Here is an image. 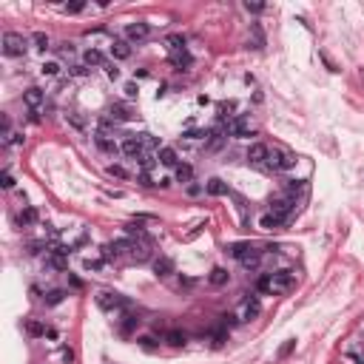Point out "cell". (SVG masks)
<instances>
[{
	"mask_svg": "<svg viewBox=\"0 0 364 364\" xmlns=\"http://www.w3.org/2000/svg\"><path fill=\"white\" fill-rule=\"evenodd\" d=\"M253 250V245L250 242H233V245H228V253H231L233 259H242L245 253H250Z\"/></svg>",
	"mask_w": 364,
	"mask_h": 364,
	"instance_id": "28",
	"label": "cell"
},
{
	"mask_svg": "<svg viewBox=\"0 0 364 364\" xmlns=\"http://www.w3.org/2000/svg\"><path fill=\"white\" fill-rule=\"evenodd\" d=\"M267 157H270V148L265 142H253L248 148V162L250 165H267Z\"/></svg>",
	"mask_w": 364,
	"mask_h": 364,
	"instance_id": "10",
	"label": "cell"
},
{
	"mask_svg": "<svg viewBox=\"0 0 364 364\" xmlns=\"http://www.w3.org/2000/svg\"><path fill=\"white\" fill-rule=\"evenodd\" d=\"M94 145H97L100 151H105V154H111V157L120 151V145L111 140V134H105V131H97V134H94Z\"/></svg>",
	"mask_w": 364,
	"mask_h": 364,
	"instance_id": "13",
	"label": "cell"
},
{
	"mask_svg": "<svg viewBox=\"0 0 364 364\" xmlns=\"http://www.w3.org/2000/svg\"><path fill=\"white\" fill-rule=\"evenodd\" d=\"M140 142H142V148L145 151H160L162 148V145H160V140H157V137H154V134H140Z\"/></svg>",
	"mask_w": 364,
	"mask_h": 364,
	"instance_id": "31",
	"label": "cell"
},
{
	"mask_svg": "<svg viewBox=\"0 0 364 364\" xmlns=\"http://www.w3.org/2000/svg\"><path fill=\"white\" fill-rule=\"evenodd\" d=\"M191 284H194V279H188V276H182V279H180V287H191Z\"/></svg>",
	"mask_w": 364,
	"mask_h": 364,
	"instance_id": "56",
	"label": "cell"
},
{
	"mask_svg": "<svg viewBox=\"0 0 364 364\" xmlns=\"http://www.w3.org/2000/svg\"><path fill=\"white\" fill-rule=\"evenodd\" d=\"M23 142H26V137H23V134H12V137H9V140L3 142V145L9 148V145H23Z\"/></svg>",
	"mask_w": 364,
	"mask_h": 364,
	"instance_id": "49",
	"label": "cell"
},
{
	"mask_svg": "<svg viewBox=\"0 0 364 364\" xmlns=\"http://www.w3.org/2000/svg\"><path fill=\"white\" fill-rule=\"evenodd\" d=\"M225 142H228V131H225V128H216V131L208 134V140H205V148H208V151H219Z\"/></svg>",
	"mask_w": 364,
	"mask_h": 364,
	"instance_id": "16",
	"label": "cell"
},
{
	"mask_svg": "<svg viewBox=\"0 0 364 364\" xmlns=\"http://www.w3.org/2000/svg\"><path fill=\"white\" fill-rule=\"evenodd\" d=\"M60 359H63L66 364H71V362H74V350H71V347H63V350H60Z\"/></svg>",
	"mask_w": 364,
	"mask_h": 364,
	"instance_id": "51",
	"label": "cell"
},
{
	"mask_svg": "<svg viewBox=\"0 0 364 364\" xmlns=\"http://www.w3.org/2000/svg\"><path fill=\"white\" fill-rule=\"evenodd\" d=\"M171 63H174V66L180 68H188L191 66V63H194V60H191V54H188V51H180V54H171Z\"/></svg>",
	"mask_w": 364,
	"mask_h": 364,
	"instance_id": "33",
	"label": "cell"
},
{
	"mask_svg": "<svg viewBox=\"0 0 364 364\" xmlns=\"http://www.w3.org/2000/svg\"><path fill=\"white\" fill-rule=\"evenodd\" d=\"M296 211V199L290 197H276V199H270V214H276L282 219V222H287L290 219V214Z\"/></svg>",
	"mask_w": 364,
	"mask_h": 364,
	"instance_id": "4",
	"label": "cell"
},
{
	"mask_svg": "<svg viewBox=\"0 0 364 364\" xmlns=\"http://www.w3.org/2000/svg\"><path fill=\"white\" fill-rule=\"evenodd\" d=\"M250 32H253V49H262V46H265V34H262V29H259V23H253Z\"/></svg>",
	"mask_w": 364,
	"mask_h": 364,
	"instance_id": "38",
	"label": "cell"
},
{
	"mask_svg": "<svg viewBox=\"0 0 364 364\" xmlns=\"http://www.w3.org/2000/svg\"><path fill=\"white\" fill-rule=\"evenodd\" d=\"M245 9H248V12H253V15H259L265 6H262V3H245Z\"/></svg>",
	"mask_w": 364,
	"mask_h": 364,
	"instance_id": "54",
	"label": "cell"
},
{
	"mask_svg": "<svg viewBox=\"0 0 364 364\" xmlns=\"http://www.w3.org/2000/svg\"><path fill=\"white\" fill-rule=\"evenodd\" d=\"M91 74V68L83 66V63H74V66H68V77H88Z\"/></svg>",
	"mask_w": 364,
	"mask_h": 364,
	"instance_id": "36",
	"label": "cell"
},
{
	"mask_svg": "<svg viewBox=\"0 0 364 364\" xmlns=\"http://www.w3.org/2000/svg\"><path fill=\"white\" fill-rule=\"evenodd\" d=\"M68 284H71V287H77V290H80V287H83V282L77 279V276H68Z\"/></svg>",
	"mask_w": 364,
	"mask_h": 364,
	"instance_id": "55",
	"label": "cell"
},
{
	"mask_svg": "<svg viewBox=\"0 0 364 364\" xmlns=\"http://www.w3.org/2000/svg\"><path fill=\"white\" fill-rule=\"evenodd\" d=\"M162 342H165V344H171V347H185L188 336H185L182 330H168L165 336H162Z\"/></svg>",
	"mask_w": 364,
	"mask_h": 364,
	"instance_id": "24",
	"label": "cell"
},
{
	"mask_svg": "<svg viewBox=\"0 0 364 364\" xmlns=\"http://www.w3.org/2000/svg\"><path fill=\"white\" fill-rule=\"evenodd\" d=\"M148 34H151V26H148V23H142V20H137V23H128V26H125V40H128V43H142Z\"/></svg>",
	"mask_w": 364,
	"mask_h": 364,
	"instance_id": "8",
	"label": "cell"
},
{
	"mask_svg": "<svg viewBox=\"0 0 364 364\" xmlns=\"http://www.w3.org/2000/svg\"><path fill=\"white\" fill-rule=\"evenodd\" d=\"M122 94H125L128 100H134L137 94H140V85L134 83V80H131V83H125V85H122Z\"/></svg>",
	"mask_w": 364,
	"mask_h": 364,
	"instance_id": "42",
	"label": "cell"
},
{
	"mask_svg": "<svg viewBox=\"0 0 364 364\" xmlns=\"http://www.w3.org/2000/svg\"><path fill=\"white\" fill-rule=\"evenodd\" d=\"M140 347H145V350H157V347H160V342H157L154 336H142V339H140Z\"/></svg>",
	"mask_w": 364,
	"mask_h": 364,
	"instance_id": "44",
	"label": "cell"
},
{
	"mask_svg": "<svg viewBox=\"0 0 364 364\" xmlns=\"http://www.w3.org/2000/svg\"><path fill=\"white\" fill-rule=\"evenodd\" d=\"M85 6L83 3H66V6H63V12H68V15H77V12H83Z\"/></svg>",
	"mask_w": 364,
	"mask_h": 364,
	"instance_id": "50",
	"label": "cell"
},
{
	"mask_svg": "<svg viewBox=\"0 0 364 364\" xmlns=\"http://www.w3.org/2000/svg\"><path fill=\"white\" fill-rule=\"evenodd\" d=\"M293 347H296V339H287V344H284V347L279 350V359H284V356H287V353H290Z\"/></svg>",
	"mask_w": 364,
	"mask_h": 364,
	"instance_id": "52",
	"label": "cell"
},
{
	"mask_svg": "<svg viewBox=\"0 0 364 364\" xmlns=\"http://www.w3.org/2000/svg\"><path fill=\"white\" fill-rule=\"evenodd\" d=\"M185 191H188V197H199V194L205 191V185H199V182H191V185H185Z\"/></svg>",
	"mask_w": 364,
	"mask_h": 364,
	"instance_id": "48",
	"label": "cell"
},
{
	"mask_svg": "<svg viewBox=\"0 0 364 364\" xmlns=\"http://www.w3.org/2000/svg\"><path fill=\"white\" fill-rule=\"evenodd\" d=\"M23 102H26L32 111H37V108L46 102V91H43V88H37V85H32V88H26V91H23Z\"/></svg>",
	"mask_w": 364,
	"mask_h": 364,
	"instance_id": "12",
	"label": "cell"
},
{
	"mask_svg": "<svg viewBox=\"0 0 364 364\" xmlns=\"http://www.w3.org/2000/svg\"><path fill=\"white\" fill-rule=\"evenodd\" d=\"M105 77H108V80H120V68H117V63H105Z\"/></svg>",
	"mask_w": 364,
	"mask_h": 364,
	"instance_id": "47",
	"label": "cell"
},
{
	"mask_svg": "<svg viewBox=\"0 0 364 364\" xmlns=\"http://www.w3.org/2000/svg\"><path fill=\"white\" fill-rule=\"evenodd\" d=\"M66 265H68L66 256H54V253H51L49 259H46V267H51V270H66Z\"/></svg>",
	"mask_w": 364,
	"mask_h": 364,
	"instance_id": "35",
	"label": "cell"
},
{
	"mask_svg": "<svg viewBox=\"0 0 364 364\" xmlns=\"http://www.w3.org/2000/svg\"><path fill=\"white\" fill-rule=\"evenodd\" d=\"M0 49H3L6 57H23V54L29 51V40L17 32H6L3 40H0Z\"/></svg>",
	"mask_w": 364,
	"mask_h": 364,
	"instance_id": "3",
	"label": "cell"
},
{
	"mask_svg": "<svg viewBox=\"0 0 364 364\" xmlns=\"http://www.w3.org/2000/svg\"><path fill=\"white\" fill-rule=\"evenodd\" d=\"M66 299V290H60V287H54V290H49L46 296H43V302H46V307H57L60 302Z\"/></svg>",
	"mask_w": 364,
	"mask_h": 364,
	"instance_id": "29",
	"label": "cell"
},
{
	"mask_svg": "<svg viewBox=\"0 0 364 364\" xmlns=\"http://www.w3.org/2000/svg\"><path fill=\"white\" fill-rule=\"evenodd\" d=\"M128 259L137 262V265H140V262H148V259H151V245H145V242H134Z\"/></svg>",
	"mask_w": 364,
	"mask_h": 364,
	"instance_id": "18",
	"label": "cell"
},
{
	"mask_svg": "<svg viewBox=\"0 0 364 364\" xmlns=\"http://www.w3.org/2000/svg\"><path fill=\"white\" fill-rule=\"evenodd\" d=\"M60 57H63V60H68V57H74V54H77V49H74V43H63V46H60Z\"/></svg>",
	"mask_w": 364,
	"mask_h": 364,
	"instance_id": "43",
	"label": "cell"
},
{
	"mask_svg": "<svg viewBox=\"0 0 364 364\" xmlns=\"http://www.w3.org/2000/svg\"><path fill=\"white\" fill-rule=\"evenodd\" d=\"M108 174L117 177V180H125V177H128V171H125L122 165H108Z\"/></svg>",
	"mask_w": 364,
	"mask_h": 364,
	"instance_id": "46",
	"label": "cell"
},
{
	"mask_svg": "<svg viewBox=\"0 0 364 364\" xmlns=\"http://www.w3.org/2000/svg\"><path fill=\"white\" fill-rule=\"evenodd\" d=\"M66 120L71 122V125H74V128H77V131H85V120H83L80 114H77V111H68V114H66Z\"/></svg>",
	"mask_w": 364,
	"mask_h": 364,
	"instance_id": "39",
	"label": "cell"
},
{
	"mask_svg": "<svg viewBox=\"0 0 364 364\" xmlns=\"http://www.w3.org/2000/svg\"><path fill=\"white\" fill-rule=\"evenodd\" d=\"M157 160H160V165H165V168L180 165V154H177L174 148H168V145H162V148L157 151Z\"/></svg>",
	"mask_w": 364,
	"mask_h": 364,
	"instance_id": "17",
	"label": "cell"
},
{
	"mask_svg": "<svg viewBox=\"0 0 364 364\" xmlns=\"http://www.w3.org/2000/svg\"><path fill=\"white\" fill-rule=\"evenodd\" d=\"M97 307H100V310H105V313H128V310H131V302L122 299L120 293L100 290V293H97Z\"/></svg>",
	"mask_w": 364,
	"mask_h": 364,
	"instance_id": "2",
	"label": "cell"
},
{
	"mask_svg": "<svg viewBox=\"0 0 364 364\" xmlns=\"http://www.w3.org/2000/svg\"><path fill=\"white\" fill-rule=\"evenodd\" d=\"M108 54H111L114 60H128V57H131V43H128V40H114V43L108 46Z\"/></svg>",
	"mask_w": 364,
	"mask_h": 364,
	"instance_id": "15",
	"label": "cell"
},
{
	"mask_svg": "<svg viewBox=\"0 0 364 364\" xmlns=\"http://www.w3.org/2000/svg\"><path fill=\"white\" fill-rule=\"evenodd\" d=\"M216 111H219V120H233V111H236V102H219L216 105Z\"/></svg>",
	"mask_w": 364,
	"mask_h": 364,
	"instance_id": "34",
	"label": "cell"
},
{
	"mask_svg": "<svg viewBox=\"0 0 364 364\" xmlns=\"http://www.w3.org/2000/svg\"><path fill=\"white\" fill-rule=\"evenodd\" d=\"M293 165H296V154H290V151H270V157H267V168H273V171H290Z\"/></svg>",
	"mask_w": 364,
	"mask_h": 364,
	"instance_id": "5",
	"label": "cell"
},
{
	"mask_svg": "<svg viewBox=\"0 0 364 364\" xmlns=\"http://www.w3.org/2000/svg\"><path fill=\"white\" fill-rule=\"evenodd\" d=\"M140 185H145V188H148V185H154V180H151L148 171H142V174H140Z\"/></svg>",
	"mask_w": 364,
	"mask_h": 364,
	"instance_id": "53",
	"label": "cell"
},
{
	"mask_svg": "<svg viewBox=\"0 0 364 364\" xmlns=\"http://www.w3.org/2000/svg\"><path fill=\"white\" fill-rule=\"evenodd\" d=\"M256 225H259L262 231H276V228H282L284 222H282L276 214H270V211H267V214H262L259 219H256Z\"/></svg>",
	"mask_w": 364,
	"mask_h": 364,
	"instance_id": "21",
	"label": "cell"
},
{
	"mask_svg": "<svg viewBox=\"0 0 364 364\" xmlns=\"http://www.w3.org/2000/svg\"><path fill=\"white\" fill-rule=\"evenodd\" d=\"M0 185H3V188H15V177H12V171H9V168H3V177H0Z\"/></svg>",
	"mask_w": 364,
	"mask_h": 364,
	"instance_id": "45",
	"label": "cell"
},
{
	"mask_svg": "<svg viewBox=\"0 0 364 364\" xmlns=\"http://www.w3.org/2000/svg\"><path fill=\"white\" fill-rule=\"evenodd\" d=\"M293 284H296V276L290 270H273V273H265L256 282V290L267 293V296H279V293H287Z\"/></svg>",
	"mask_w": 364,
	"mask_h": 364,
	"instance_id": "1",
	"label": "cell"
},
{
	"mask_svg": "<svg viewBox=\"0 0 364 364\" xmlns=\"http://www.w3.org/2000/svg\"><path fill=\"white\" fill-rule=\"evenodd\" d=\"M26 333L37 339V336H46L49 330H46V324H43V322H34V319H29V322H26Z\"/></svg>",
	"mask_w": 364,
	"mask_h": 364,
	"instance_id": "32",
	"label": "cell"
},
{
	"mask_svg": "<svg viewBox=\"0 0 364 364\" xmlns=\"http://www.w3.org/2000/svg\"><path fill=\"white\" fill-rule=\"evenodd\" d=\"M105 54L100 49H85V54H83V66H88V68H97V66H102L105 68Z\"/></svg>",
	"mask_w": 364,
	"mask_h": 364,
	"instance_id": "19",
	"label": "cell"
},
{
	"mask_svg": "<svg viewBox=\"0 0 364 364\" xmlns=\"http://www.w3.org/2000/svg\"><path fill=\"white\" fill-rule=\"evenodd\" d=\"M105 117H108V120H111V122H128V120H131V111H128V105H122V102H117V105H111V108H108V111H105Z\"/></svg>",
	"mask_w": 364,
	"mask_h": 364,
	"instance_id": "14",
	"label": "cell"
},
{
	"mask_svg": "<svg viewBox=\"0 0 364 364\" xmlns=\"http://www.w3.org/2000/svg\"><path fill=\"white\" fill-rule=\"evenodd\" d=\"M120 154H125L128 160H140V157H142V154H148V151L142 148L140 137H125V140L120 142Z\"/></svg>",
	"mask_w": 364,
	"mask_h": 364,
	"instance_id": "7",
	"label": "cell"
},
{
	"mask_svg": "<svg viewBox=\"0 0 364 364\" xmlns=\"http://www.w3.org/2000/svg\"><path fill=\"white\" fill-rule=\"evenodd\" d=\"M137 327H140V319H137L134 313H125L122 319H120V333H122V336H128V333L137 330Z\"/></svg>",
	"mask_w": 364,
	"mask_h": 364,
	"instance_id": "27",
	"label": "cell"
},
{
	"mask_svg": "<svg viewBox=\"0 0 364 364\" xmlns=\"http://www.w3.org/2000/svg\"><path fill=\"white\" fill-rule=\"evenodd\" d=\"M37 222V211L34 208H23V214H20V225H34Z\"/></svg>",
	"mask_w": 364,
	"mask_h": 364,
	"instance_id": "40",
	"label": "cell"
},
{
	"mask_svg": "<svg viewBox=\"0 0 364 364\" xmlns=\"http://www.w3.org/2000/svg\"><path fill=\"white\" fill-rule=\"evenodd\" d=\"M165 46H168V51H171V54L188 51V49H185V37H182V34H168V37H165Z\"/></svg>",
	"mask_w": 364,
	"mask_h": 364,
	"instance_id": "25",
	"label": "cell"
},
{
	"mask_svg": "<svg viewBox=\"0 0 364 364\" xmlns=\"http://www.w3.org/2000/svg\"><path fill=\"white\" fill-rule=\"evenodd\" d=\"M205 194H211V197H225V194H228V185L219 180V177H211V180L205 182Z\"/></svg>",
	"mask_w": 364,
	"mask_h": 364,
	"instance_id": "22",
	"label": "cell"
},
{
	"mask_svg": "<svg viewBox=\"0 0 364 364\" xmlns=\"http://www.w3.org/2000/svg\"><path fill=\"white\" fill-rule=\"evenodd\" d=\"M40 71H43L46 77H60V71H63V66H60V60H46V63L40 66Z\"/></svg>",
	"mask_w": 364,
	"mask_h": 364,
	"instance_id": "30",
	"label": "cell"
},
{
	"mask_svg": "<svg viewBox=\"0 0 364 364\" xmlns=\"http://www.w3.org/2000/svg\"><path fill=\"white\" fill-rule=\"evenodd\" d=\"M32 40H34V49H40V51H46V49H49V43H51L49 34H43V32H34Z\"/></svg>",
	"mask_w": 364,
	"mask_h": 364,
	"instance_id": "37",
	"label": "cell"
},
{
	"mask_svg": "<svg viewBox=\"0 0 364 364\" xmlns=\"http://www.w3.org/2000/svg\"><path fill=\"white\" fill-rule=\"evenodd\" d=\"M228 279H231V273H228L225 267H214V270L208 273V282H211L214 287H222V284H228Z\"/></svg>",
	"mask_w": 364,
	"mask_h": 364,
	"instance_id": "23",
	"label": "cell"
},
{
	"mask_svg": "<svg viewBox=\"0 0 364 364\" xmlns=\"http://www.w3.org/2000/svg\"><path fill=\"white\" fill-rule=\"evenodd\" d=\"M262 256H265L262 250L253 248L250 253H245V256H242L239 262H242V267H245V270H259V265H262Z\"/></svg>",
	"mask_w": 364,
	"mask_h": 364,
	"instance_id": "20",
	"label": "cell"
},
{
	"mask_svg": "<svg viewBox=\"0 0 364 364\" xmlns=\"http://www.w3.org/2000/svg\"><path fill=\"white\" fill-rule=\"evenodd\" d=\"M259 313H262V302H259V296H245L242 304H239V310H236L239 322H250V319H256Z\"/></svg>",
	"mask_w": 364,
	"mask_h": 364,
	"instance_id": "6",
	"label": "cell"
},
{
	"mask_svg": "<svg viewBox=\"0 0 364 364\" xmlns=\"http://www.w3.org/2000/svg\"><path fill=\"white\" fill-rule=\"evenodd\" d=\"M151 267H154V276H157V279H168V276L177 270V265H174V259H171V256H157Z\"/></svg>",
	"mask_w": 364,
	"mask_h": 364,
	"instance_id": "11",
	"label": "cell"
},
{
	"mask_svg": "<svg viewBox=\"0 0 364 364\" xmlns=\"http://www.w3.org/2000/svg\"><path fill=\"white\" fill-rule=\"evenodd\" d=\"M174 177H177V182H182V185H191V182H194V168L182 162V165L174 168Z\"/></svg>",
	"mask_w": 364,
	"mask_h": 364,
	"instance_id": "26",
	"label": "cell"
},
{
	"mask_svg": "<svg viewBox=\"0 0 364 364\" xmlns=\"http://www.w3.org/2000/svg\"><path fill=\"white\" fill-rule=\"evenodd\" d=\"M225 131L231 134V137H239V140H245V137H250V134H253V128H250V122L245 120V117H233L231 122L225 125Z\"/></svg>",
	"mask_w": 364,
	"mask_h": 364,
	"instance_id": "9",
	"label": "cell"
},
{
	"mask_svg": "<svg viewBox=\"0 0 364 364\" xmlns=\"http://www.w3.org/2000/svg\"><path fill=\"white\" fill-rule=\"evenodd\" d=\"M83 267H85V270H94V273H97V270H102V267H105V259H85Z\"/></svg>",
	"mask_w": 364,
	"mask_h": 364,
	"instance_id": "41",
	"label": "cell"
}]
</instances>
